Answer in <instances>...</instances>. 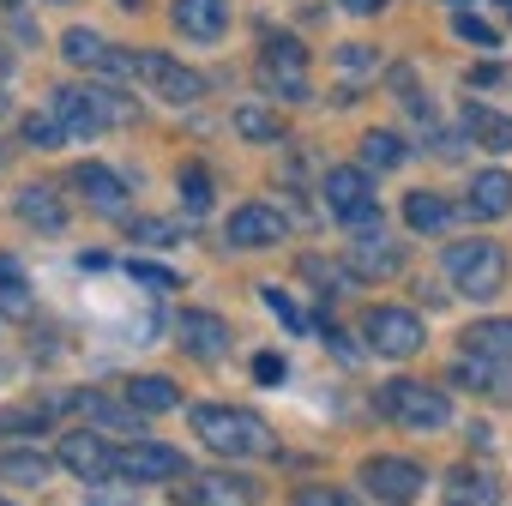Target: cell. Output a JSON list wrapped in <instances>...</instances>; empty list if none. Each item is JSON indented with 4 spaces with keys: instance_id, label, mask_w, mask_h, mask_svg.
Segmentation results:
<instances>
[{
    "instance_id": "277c9868",
    "label": "cell",
    "mask_w": 512,
    "mask_h": 506,
    "mask_svg": "<svg viewBox=\"0 0 512 506\" xmlns=\"http://www.w3.org/2000/svg\"><path fill=\"white\" fill-rule=\"evenodd\" d=\"M260 85L272 91V97H284V103H308V49L296 43V37H266V49H260Z\"/></svg>"
},
{
    "instance_id": "9a60e30c",
    "label": "cell",
    "mask_w": 512,
    "mask_h": 506,
    "mask_svg": "<svg viewBox=\"0 0 512 506\" xmlns=\"http://www.w3.org/2000/svg\"><path fill=\"white\" fill-rule=\"evenodd\" d=\"M175 338H181V350H187L193 362H217V356L229 350V326H223L217 314H205V308H187V314L175 320Z\"/></svg>"
},
{
    "instance_id": "6da1fadb",
    "label": "cell",
    "mask_w": 512,
    "mask_h": 506,
    "mask_svg": "<svg viewBox=\"0 0 512 506\" xmlns=\"http://www.w3.org/2000/svg\"><path fill=\"white\" fill-rule=\"evenodd\" d=\"M193 434H199L217 458H260V452H272L266 416L235 410V404H199V410H193Z\"/></svg>"
},
{
    "instance_id": "74e56055",
    "label": "cell",
    "mask_w": 512,
    "mask_h": 506,
    "mask_svg": "<svg viewBox=\"0 0 512 506\" xmlns=\"http://www.w3.org/2000/svg\"><path fill=\"white\" fill-rule=\"evenodd\" d=\"M127 272H133V284H145V290H181V278H175L169 266H151V260H133Z\"/></svg>"
},
{
    "instance_id": "603a6c76",
    "label": "cell",
    "mask_w": 512,
    "mask_h": 506,
    "mask_svg": "<svg viewBox=\"0 0 512 506\" xmlns=\"http://www.w3.org/2000/svg\"><path fill=\"white\" fill-rule=\"evenodd\" d=\"M464 133H470L482 151H512V121L494 115L488 103H464Z\"/></svg>"
},
{
    "instance_id": "1f68e13d",
    "label": "cell",
    "mask_w": 512,
    "mask_h": 506,
    "mask_svg": "<svg viewBox=\"0 0 512 506\" xmlns=\"http://www.w3.org/2000/svg\"><path fill=\"white\" fill-rule=\"evenodd\" d=\"M49 458L43 452H0V482H19V488H43L49 482Z\"/></svg>"
},
{
    "instance_id": "60d3db41",
    "label": "cell",
    "mask_w": 512,
    "mask_h": 506,
    "mask_svg": "<svg viewBox=\"0 0 512 506\" xmlns=\"http://www.w3.org/2000/svg\"><path fill=\"white\" fill-rule=\"evenodd\" d=\"M290 368H284V356H253V380H260V386H278Z\"/></svg>"
},
{
    "instance_id": "2e32d148",
    "label": "cell",
    "mask_w": 512,
    "mask_h": 506,
    "mask_svg": "<svg viewBox=\"0 0 512 506\" xmlns=\"http://www.w3.org/2000/svg\"><path fill=\"white\" fill-rule=\"evenodd\" d=\"M73 404L85 410V422H91L97 434H133V440H145V434H139V422H145V416H139L127 398H109V392H79Z\"/></svg>"
},
{
    "instance_id": "ee69618b",
    "label": "cell",
    "mask_w": 512,
    "mask_h": 506,
    "mask_svg": "<svg viewBox=\"0 0 512 506\" xmlns=\"http://www.w3.org/2000/svg\"><path fill=\"white\" fill-rule=\"evenodd\" d=\"M0 506H13V500H7V494H0Z\"/></svg>"
},
{
    "instance_id": "cb8c5ba5",
    "label": "cell",
    "mask_w": 512,
    "mask_h": 506,
    "mask_svg": "<svg viewBox=\"0 0 512 506\" xmlns=\"http://www.w3.org/2000/svg\"><path fill=\"white\" fill-rule=\"evenodd\" d=\"M410 163V145L398 139V133H386V127H374V133H362V169H374V175H386V169H404Z\"/></svg>"
},
{
    "instance_id": "8992f818",
    "label": "cell",
    "mask_w": 512,
    "mask_h": 506,
    "mask_svg": "<svg viewBox=\"0 0 512 506\" xmlns=\"http://www.w3.org/2000/svg\"><path fill=\"white\" fill-rule=\"evenodd\" d=\"M133 79H145L163 103H181V109L205 97V79L193 67H181L175 55H157V49H133Z\"/></svg>"
},
{
    "instance_id": "d6986e66",
    "label": "cell",
    "mask_w": 512,
    "mask_h": 506,
    "mask_svg": "<svg viewBox=\"0 0 512 506\" xmlns=\"http://www.w3.org/2000/svg\"><path fill=\"white\" fill-rule=\"evenodd\" d=\"M452 386H470V392H482V398H512V368L506 362H494V356H458L452 362Z\"/></svg>"
},
{
    "instance_id": "4dcf8cb0",
    "label": "cell",
    "mask_w": 512,
    "mask_h": 506,
    "mask_svg": "<svg viewBox=\"0 0 512 506\" xmlns=\"http://www.w3.org/2000/svg\"><path fill=\"white\" fill-rule=\"evenodd\" d=\"M488 500H494V482H488L482 470L458 464V470L446 476V506H488Z\"/></svg>"
},
{
    "instance_id": "484cf974",
    "label": "cell",
    "mask_w": 512,
    "mask_h": 506,
    "mask_svg": "<svg viewBox=\"0 0 512 506\" xmlns=\"http://www.w3.org/2000/svg\"><path fill=\"white\" fill-rule=\"evenodd\" d=\"M464 350H470V356H494V362L512 368V320H476V326L464 332Z\"/></svg>"
},
{
    "instance_id": "b9f144b4",
    "label": "cell",
    "mask_w": 512,
    "mask_h": 506,
    "mask_svg": "<svg viewBox=\"0 0 512 506\" xmlns=\"http://www.w3.org/2000/svg\"><path fill=\"white\" fill-rule=\"evenodd\" d=\"M338 7H344V13H356V19H374V13H386V7H392V0H338Z\"/></svg>"
},
{
    "instance_id": "5b68a950",
    "label": "cell",
    "mask_w": 512,
    "mask_h": 506,
    "mask_svg": "<svg viewBox=\"0 0 512 506\" xmlns=\"http://www.w3.org/2000/svg\"><path fill=\"white\" fill-rule=\"evenodd\" d=\"M320 199H326V211H332L338 223H350V229L380 223V205H374V181H368V169H326Z\"/></svg>"
},
{
    "instance_id": "7bdbcfd3",
    "label": "cell",
    "mask_w": 512,
    "mask_h": 506,
    "mask_svg": "<svg viewBox=\"0 0 512 506\" xmlns=\"http://www.w3.org/2000/svg\"><path fill=\"white\" fill-rule=\"evenodd\" d=\"M0 121H7V91H0Z\"/></svg>"
},
{
    "instance_id": "7c38bea8",
    "label": "cell",
    "mask_w": 512,
    "mask_h": 506,
    "mask_svg": "<svg viewBox=\"0 0 512 506\" xmlns=\"http://www.w3.org/2000/svg\"><path fill=\"white\" fill-rule=\"evenodd\" d=\"M49 109L61 115L67 139H91V133H103V127H109V121H103V97H97V85H55Z\"/></svg>"
},
{
    "instance_id": "ac0fdd59",
    "label": "cell",
    "mask_w": 512,
    "mask_h": 506,
    "mask_svg": "<svg viewBox=\"0 0 512 506\" xmlns=\"http://www.w3.org/2000/svg\"><path fill=\"white\" fill-rule=\"evenodd\" d=\"M464 211H470L476 223H494V217H506V211H512V175H506V169H482V175H470Z\"/></svg>"
},
{
    "instance_id": "44dd1931",
    "label": "cell",
    "mask_w": 512,
    "mask_h": 506,
    "mask_svg": "<svg viewBox=\"0 0 512 506\" xmlns=\"http://www.w3.org/2000/svg\"><path fill=\"white\" fill-rule=\"evenodd\" d=\"M344 260H350V272H356V278H392V272L404 266V253L374 229V235H356V247L344 253Z\"/></svg>"
},
{
    "instance_id": "ffe728a7",
    "label": "cell",
    "mask_w": 512,
    "mask_h": 506,
    "mask_svg": "<svg viewBox=\"0 0 512 506\" xmlns=\"http://www.w3.org/2000/svg\"><path fill=\"white\" fill-rule=\"evenodd\" d=\"M169 19H175V31H181V37L211 43V37H223V31H229V0H175Z\"/></svg>"
},
{
    "instance_id": "d6a6232c",
    "label": "cell",
    "mask_w": 512,
    "mask_h": 506,
    "mask_svg": "<svg viewBox=\"0 0 512 506\" xmlns=\"http://www.w3.org/2000/svg\"><path fill=\"white\" fill-rule=\"evenodd\" d=\"M175 187H181V205H187V217H205V211H211V175H205L199 163H187Z\"/></svg>"
},
{
    "instance_id": "f546056e",
    "label": "cell",
    "mask_w": 512,
    "mask_h": 506,
    "mask_svg": "<svg viewBox=\"0 0 512 506\" xmlns=\"http://www.w3.org/2000/svg\"><path fill=\"white\" fill-rule=\"evenodd\" d=\"M19 217H25V223H37L43 235H61V223H67V211L55 205V193H49V187H25V193H19Z\"/></svg>"
},
{
    "instance_id": "ab89813d",
    "label": "cell",
    "mask_w": 512,
    "mask_h": 506,
    "mask_svg": "<svg viewBox=\"0 0 512 506\" xmlns=\"http://www.w3.org/2000/svg\"><path fill=\"white\" fill-rule=\"evenodd\" d=\"M296 506H356L350 494H338V488H302L296 494Z\"/></svg>"
},
{
    "instance_id": "bcb514c9",
    "label": "cell",
    "mask_w": 512,
    "mask_h": 506,
    "mask_svg": "<svg viewBox=\"0 0 512 506\" xmlns=\"http://www.w3.org/2000/svg\"><path fill=\"white\" fill-rule=\"evenodd\" d=\"M452 7H458V0H452Z\"/></svg>"
},
{
    "instance_id": "9c48e42d",
    "label": "cell",
    "mask_w": 512,
    "mask_h": 506,
    "mask_svg": "<svg viewBox=\"0 0 512 506\" xmlns=\"http://www.w3.org/2000/svg\"><path fill=\"white\" fill-rule=\"evenodd\" d=\"M61 55L73 61V67H85V73H109V79H133V49H109L97 31H85V25H73L67 37H61Z\"/></svg>"
},
{
    "instance_id": "d4e9b609",
    "label": "cell",
    "mask_w": 512,
    "mask_h": 506,
    "mask_svg": "<svg viewBox=\"0 0 512 506\" xmlns=\"http://www.w3.org/2000/svg\"><path fill=\"white\" fill-rule=\"evenodd\" d=\"M404 223H410L416 235H434V229H446V223H452V205H446L440 193L416 187V193H404Z\"/></svg>"
},
{
    "instance_id": "52a82bcc",
    "label": "cell",
    "mask_w": 512,
    "mask_h": 506,
    "mask_svg": "<svg viewBox=\"0 0 512 506\" xmlns=\"http://www.w3.org/2000/svg\"><path fill=\"white\" fill-rule=\"evenodd\" d=\"M362 338H368L374 356H392V362H404V356H416L428 344L422 338V320L410 308H368L362 314Z\"/></svg>"
},
{
    "instance_id": "5bb4252c",
    "label": "cell",
    "mask_w": 512,
    "mask_h": 506,
    "mask_svg": "<svg viewBox=\"0 0 512 506\" xmlns=\"http://www.w3.org/2000/svg\"><path fill=\"white\" fill-rule=\"evenodd\" d=\"M175 500H199V506H260V482H253V476H229V470H211L193 488H175Z\"/></svg>"
},
{
    "instance_id": "4fadbf2b",
    "label": "cell",
    "mask_w": 512,
    "mask_h": 506,
    "mask_svg": "<svg viewBox=\"0 0 512 506\" xmlns=\"http://www.w3.org/2000/svg\"><path fill=\"white\" fill-rule=\"evenodd\" d=\"M223 241L229 247H278L284 241V217L272 211V205H260V199H253V205H235L229 211V223H223Z\"/></svg>"
},
{
    "instance_id": "e0dca14e",
    "label": "cell",
    "mask_w": 512,
    "mask_h": 506,
    "mask_svg": "<svg viewBox=\"0 0 512 506\" xmlns=\"http://www.w3.org/2000/svg\"><path fill=\"white\" fill-rule=\"evenodd\" d=\"M73 187L85 193V205H91L97 217H121V205H127L121 175H115V169H103V163H79V169H73Z\"/></svg>"
},
{
    "instance_id": "7402d4cb",
    "label": "cell",
    "mask_w": 512,
    "mask_h": 506,
    "mask_svg": "<svg viewBox=\"0 0 512 506\" xmlns=\"http://www.w3.org/2000/svg\"><path fill=\"white\" fill-rule=\"evenodd\" d=\"M121 398H127L139 416H163V410H175V404H181L175 380H163V374H133V380L121 386Z\"/></svg>"
},
{
    "instance_id": "d590c367",
    "label": "cell",
    "mask_w": 512,
    "mask_h": 506,
    "mask_svg": "<svg viewBox=\"0 0 512 506\" xmlns=\"http://www.w3.org/2000/svg\"><path fill=\"white\" fill-rule=\"evenodd\" d=\"M260 302H266V314H278V320H284L290 332H308V320H302V308H296V302H290V296H284L278 284H266V290H260Z\"/></svg>"
},
{
    "instance_id": "7a4b0ae2",
    "label": "cell",
    "mask_w": 512,
    "mask_h": 506,
    "mask_svg": "<svg viewBox=\"0 0 512 506\" xmlns=\"http://www.w3.org/2000/svg\"><path fill=\"white\" fill-rule=\"evenodd\" d=\"M446 278H452L458 296H470V302H494L500 284H506V247L488 241V235L452 241V247H446Z\"/></svg>"
},
{
    "instance_id": "f35d334b",
    "label": "cell",
    "mask_w": 512,
    "mask_h": 506,
    "mask_svg": "<svg viewBox=\"0 0 512 506\" xmlns=\"http://www.w3.org/2000/svg\"><path fill=\"white\" fill-rule=\"evenodd\" d=\"M127 235H133V241H151V247H157V241H175L181 229H175V223H157V217H139V223H127Z\"/></svg>"
},
{
    "instance_id": "e575fe53",
    "label": "cell",
    "mask_w": 512,
    "mask_h": 506,
    "mask_svg": "<svg viewBox=\"0 0 512 506\" xmlns=\"http://www.w3.org/2000/svg\"><path fill=\"white\" fill-rule=\"evenodd\" d=\"M452 31H458L464 43H476V49H494V43H500V31H494L488 19H476V13H452Z\"/></svg>"
},
{
    "instance_id": "836d02e7",
    "label": "cell",
    "mask_w": 512,
    "mask_h": 506,
    "mask_svg": "<svg viewBox=\"0 0 512 506\" xmlns=\"http://www.w3.org/2000/svg\"><path fill=\"white\" fill-rule=\"evenodd\" d=\"M25 139L43 145V151H55V145H67V127H61L55 109H37V115H25Z\"/></svg>"
},
{
    "instance_id": "f6af8a7d",
    "label": "cell",
    "mask_w": 512,
    "mask_h": 506,
    "mask_svg": "<svg viewBox=\"0 0 512 506\" xmlns=\"http://www.w3.org/2000/svg\"><path fill=\"white\" fill-rule=\"evenodd\" d=\"M500 7H512V0H500Z\"/></svg>"
},
{
    "instance_id": "f1b7e54d",
    "label": "cell",
    "mask_w": 512,
    "mask_h": 506,
    "mask_svg": "<svg viewBox=\"0 0 512 506\" xmlns=\"http://www.w3.org/2000/svg\"><path fill=\"white\" fill-rule=\"evenodd\" d=\"M61 404H73V398H49V404H7V410H0V434H43V428H49V416H55Z\"/></svg>"
},
{
    "instance_id": "83f0119b",
    "label": "cell",
    "mask_w": 512,
    "mask_h": 506,
    "mask_svg": "<svg viewBox=\"0 0 512 506\" xmlns=\"http://www.w3.org/2000/svg\"><path fill=\"white\" fill-rule=\"evenodd\" d=\"M0 314H13V320L31 314V284H25V266L13 253H0Z\"/></svg>"
},
{
    "instance_id": "3957f363",
    "label": "cell",
    "mask_w": 512,
    "mask_h": 506,
    "mask_svg": "<svg viewBox=\"0 0 512 506\" xmlns=\"http://www.w3.org/2000/svg\"><path fill=\"white\" fill-rule=\"evenodd\" d=\"M374 404H380V416H392L398 428H416V434L452 422L446 392H434V386H422V380H386V386L374 392Z\"/></svg>"
},
{
    "instance_id": "8d00e7d4",
    "label": "cell",
    "mask_w": 512,
    "mask_h": 506,
    "mask_svg": "<svg viewBox=\"0 0 512 506\" xmlns=\"http://www.w3.org/2000/svg\"><path fill=\"white\" fill-rule=\"evenodd\" d=\"M374 67H380V55H374V49H362V43L338 49V73H350V79H368Z\"/></svg>"
},
{
    "instance_id": "30bf717a",
    "label": "cell",
    "mask_w": 512,
    "mask_h": 506,
    "mask_svg": "<svg viewBox=\"0 0 512 506\" xmlns=\"http://www.w3.org/2000/svg\"><path fill=\"white\" fill-rule=\"evenodd\" d=\"M115 476H127V482H175V476H187V458L175 446L133 440L127 452H115Z\"/></svg>"
},
{
    "instance_id": "4316f807",
    "label": "cell",
    "mask_w": 512,
    "mask_h": 506,
    "mask_svg": "<svg viewBox=\"0 0 512 506\" xmlns=\"http://www.w3.org/2000/svg\"><path fill=\"white\" fill-rule=\"evenodd\" d=\"M235 133L253 139V145H278V139H284V121H278V109H266V103H241V109H235Z\"/></svg>"
},
{
    "instance_id": "8fae6325",
    "label": "cell",
    "mask_w": 512,
    "mask_h": 506,
    "mask_svg": "<svg viewBox=\"0 0 512 506\" xmlns=\"http://www.w3.org/2000/svg\"><path fill=\"white\" fill-rule=\"evenodd\" d=\"M79 482H109L115 476V452H109V440L97 434V428H73V434H61V452H55Z\"/></svg>"
},
{
    "instance_id": "ba28073f",
    "label": "cell",
    "mask_w": 512,
    "mask_h": 506,
    "mask_svg": "<svg viewBox=\"0 0 512 506\" xmlns=\"http://www.w3.org/2000/svg\"><path fill=\"white\" fill-rule=\"evenodd\" d=\"M362 488H368L374 500H386V506H410V500L428 488V476H422V464H410V458H368V464H362Z\"/></svg>"
}]
</instances>
